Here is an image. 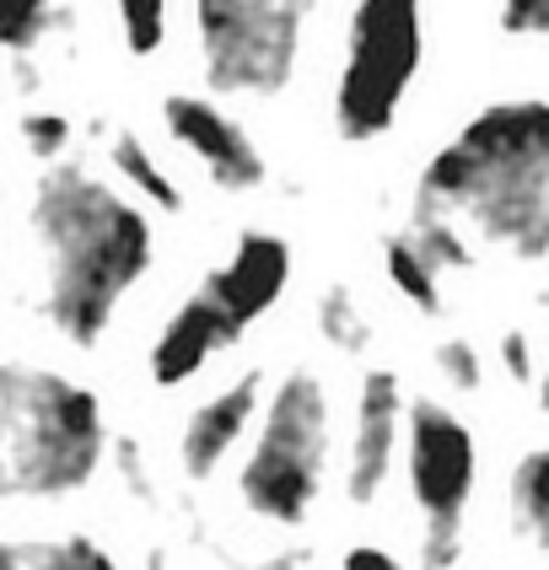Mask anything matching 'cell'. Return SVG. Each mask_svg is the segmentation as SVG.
<instances>
[{
    "label": "cell",
    "mask_w": 549,
    "mask_h": 570,
    "mask_svg": "<svg viewBox=\"0 0 549 570\" xmlns=\"http://www.w3.org/2000/svg\"><path fill=\"white\" fill-rule=\"evenodd\" d=\"M60 28V0H0V55L28 60Z\"/></svg>",
    "instance_id": "18"
},
{
    "label": "cell",
    "mask_w": 549,
    "mask_h": 570,
    "mask_svg": "<svg viewBox=\"0 0 549 570\" xmlns=\"http://www.w3.org/2000/svg\"><path fill=\"white\" fill-rule=\"evenodd\" d=\"M108 178L129 194V199H140L146 210H157V216H184L189 210V194L178 184V173L167 167L157 146L140 135V129L119 125L108 135Z\"/></svg>",
    "instance_id": "13"
},
{
    "label": "cell",
    "mask_w": 549,
    "mask_h": 570,
    "mask_svg": "<svg viewBox=\"0 0 549 570\" xmlns=\"http://www.w3.org/2000/svg\"><path fill=\"white\" fill-rule=\"evenodd\" d=\"M404 382L393 366H366L351 393V431H345V463H340V490L351 507H378L388 479L399 469L404 446Z\"/></svg>",
    "instance_id": "9"
},
{
    "label": "cell",
    "mask_w": 549,
    "mask_h": 570,
    "mask_svg": "<svg viewBox=\"0 0 549 570\" xmlns=\"http://www.w3.org/2000/svg\"><path fill=\"white\" fill-rule=\"evenodd\" d=\"M415 205L517 264L549 258V97H496L425 157Z\"/></svg>",
    "instance_id": "2"
},
{
    "label": "cell",
    "mask_w": 549,
    "mask_h": 570,
    "mask_svg": "<svg viewBox=\"0 0 549 570\" xmlns=\"http://www.w3.org/2000/svg\"><path fill=\"white\" fill-rule=\"evenodd\" d=\"M399 463L420 517V570H452L463 560V522L480 484V436L442 399H410Z\"/></svg>",
    "instance_id": "7"
},
{
    "label": "cell",
    "mask_w": 549,
    "mask_h": 570,
    "mask_svg": "<svg viewBox=\"0 0 549 570\" xmlns=\"http://www.w3.org/2000/svg\"><path fill=\"white\" fill-rule=\"evenodd\" d=\"M28 570H125V566L92 533H55V539H28Z\"/></svg>",
    "instance_id": "20"
},
{
    "label": "cell",
    "mask_w": 549,
    "mask_h": 570,
    "mask_svg": "<svg viewBox=\"0 0 549 570\" xmlns=\"http://www.w3.org/2000/svg\"><path fill=\"white\" fill-rule=\"evenodd\" d=\"M431 366H437V377L448 382L452 393H480L484 387V355H480V345H474L469 334H448V340H437Z\"/></svg>",
    "instance_id": "22"
},
{
    "label": "cell",
    "mask_w": 549,
    "mask_h": 570,
    "mask_svg": "<svg viewBox=\"0 0 549 570\" xmlns=\"http://www.w3.org/2000/svg\"><path fill=\"white\" fill-rule=\"evenodd\" d=\"M334 463V393L318 366L269 377L248 452L237 463V501L269 528H302L318 507Z\"/></svg>",
    "instance_id": "4"
},
{
    "label": "cell",
    "mask_w": 549,
    "mask_h": 570,
    "mask_svg": "<svg viewBox=\"0 0 549 570\" xmlns=\"http://www.w3.org/2000/svg\"><path fill=\"white\" fill-rule=\"evenodd\" d=\"M108 463V404L55 361L0 355V507L87 495Z\"/></svg>",
    "instance_id": "3"
},
{
    "label": "cell",
    "mask_w": 549,
    "mask_h": 570,
    "mask_svg": "<svg viewBox=\"0 0 549 570\" xmlns=\"http://www.w3.org/2000/svg\"><path fill=\"white\" fill-rule=\"evenodd\" d=\"M313 323H318V340L329 350H340V355H361V350L372 345V317L361 313V302H355L351 285H329L318 296V313H313Z\"/></svg>",
    "instance_id": "17"
},
{
    "label": "cell",
    "mask_w": 549,
    "mask_h": 570,
    "mask_svg": "<svg viewBox=\"0 0 549 570\" xmlns=\"http://www.w3.org/2000/svg\"><path fill=\"white\" fill-rule=\"evenodd\" d=\"M425 65V0H351L329 81V129L340 146L393 135Z\"/></svg>",
    "instance_id": "6"
},
{
    "label": "cell",
    "mask_w": 549,
    "mask_h": 570,
    "mask_svg": "<svg viewBox=\"0 0 549 570\" xmlns=\"http://www.w3.org/2000/svg\"><path fill=\"white\" fill-rule=\"evenodd\" d=\"M410 237H415V248L442 275H463V269H474V248H469V232L458 222H448V216H437V210H420V205H410V226H404Z\"/></svg>",
    "instance_id": "19"
},
{
    "label": "cell",
    "mask_w": 549,
    "mask_h": 570,
    "mask_svg": "<svg viewBox=\"0 0 549 570\" xmlns=\"http://www.w3.org/2000/svg\"><path fill=\"white\" fill-rule=\"evenodd\" d=\"M0 570H28V539H6L0 533Z\"/></svg>",
    "instance_id": "26"
},
{
    "label": "cell",
    "mask_w": 549,
    "mask_h": 570,
    "mask_svg": "<svg viewBox=\"0 0 549 570\" xmlns=\"http://www.w3.org/2000/svg\"><path fill=\"white\" fill-rule=\"evenodd\" d=\"M507 501H512L517 533L528 543H539V549H549V446H528L512 463Z\"/></svg>",
    "instance_id": "15"
},
{
    "label": "cell",
    "mask_w": 549,
    "mask_h": 570,
    "mask_svg": "<svg viewBox=\"0 0 549 570\" xmlns=\"http://www.w3.org/2000/svg\"><path fill=\"white\" fill-rule=\"evenodd\" d=\"M264 387H269V372L258 366H243L237 377H226L222 387H210L205 399H194L184 425H178V469L189 484H205L226 469V458L248 442L258 420V404H264Z\"/></svg>",
    "instance_id": "12"
},
{
    "label": "cell",
    "mask_w": 549,
    "mask_h": 570,
    "mask_svg": "<svg viewBox=\"0 0 549 570\" xmlns=\"http://www.w3.org/2000/svg\"><path fill=\"white\" fill-rule=\"evenodd\" d=\"M0 275H6V199H0Z\"/></svg>",
    "instance_id": "28"
},
{
    "label": "cell",
    "mask_w": 549,
    "mask_h": 570,
    "mask_svg": "<svg viewBox=\"0 0 549 570\" xmlns=\"http://www.w3.org/2000/svg\"><path fill=\"white\" fill-rule=\"evenodd\" d=\"M496 355H501V372L512 382H522V387H528L533 372H539V366H533V340H528V328H507V334L496 340Z\"/></svg>",
    "instance_id": "24"
},
{
    "label": "cell",
    "mask_w": 549,
    "mask_h": 570,
    "mask_svg": "<svg viewBox=\"0 0 549 570\" xmlns=\"http://www.w3.org/2000/svg\"><path fill=\"white\" fill-rule=\"evenodd\" d=\"M17 140H22V151L38 167H49V161L70 157L76 125H70V114H60V108H28V114H17Z\"/></svg>",
    "instance_id": "21"
},
{
    "label": "cell",
    "mask_w": 549,
    "mask_h": 570,
    "mask_svg": "<svg viewBox=\"0 0 549 570\" xmlns=\"http://www.w3.org/2000/svg\"><path fill=\"white\" fill-rule=\"evenodd\" d=\"M378 258H383V281L393 285V296H399L404 307H415L420 317H442V307H448L442 269L420 254L410 232H393V237H383Z\"/></svg>",
    "instance_id": "14"
},
{
    "label": "cell",
    "mask_w": 549,
    "mask_h": 570,
    "mask_svg": "<svg viewBox=\"0 0 549 570\" xmlns=\"http://www.w3.org/2000/svg\"><path fill=\"white\" fill-rule=\"evenodd\" d=\"M323 0H189L194 60L222 102H281L307 65Z\"/></svg>",
    "instance_id": "5"
},
{
    "label": "cell",
    "mask_w": 549,
    "mask_h": 570,
    "mask_svg": "<svg viewBox=\"0 0 549 570\" xmlns=\"http://www.w3.org/2000/svg\"><path fill=\"white\" fill-rule=\"evenodd\" d=\"M539 410L549 420V355H545V366H539Z\"/></svg>",
    "instance_id": "27"
},
{
    "label": "cell",
    "mask_w": 549,
    "mask_h": 570,
    "mask_svg": "<svg viewBox=\"0 0 549 570\" xmlns=\"http://www.w3.org/2000/svg\"><path fill=\"white\" fill-rule=\"evenodd\" d=\"M32 248V313L70 350H102L129 296L157 269V216L102 167L65 157L38 167L22 199Z\"/></svg>",
    "instance_id": "1"
},
{
    "label": "cell",
    "mask_w": 549,
    "mask_h": 570,
    "mask_svg": "<svg viewBox=\"0 0 549 570\" xmlns=\"http://www.w3.org/2000/svg\"><path fill=\"white\" fill-rule=\"evenodd\" d=\"M291 275H296V248H291L286 232H275V226H243L232 237V248L199 275V291L248 340V328H258L264 317L286 302Z\"/></svg>",
    "instance_id": "10"
},
{
    "label": "cell",
    "mask_w": 549,
    "mask_h": 570,
    "mask_svg": "<svg viewBox=\"0 0 549 570\" xmlns=\"http://www.w3.org/2000/svg\"><path fill=\"white\" fill-rule=\"evenodd\" d=\"M243 345V334L226 323V313L194 285L184 291L167 313L157 317L151 340H146V382L157 393H184L205 377L226 350Z\"/></svg>",
    "instance_id": "11"
},
{
    "label": "cell",
    "mask_w": 549,
    "mask_h": 570,
    "mask_svg": "<svg viewBox=\"0 0 549 570\" xmlns=\"http://www.w3.org/2000/svg\"><path fill=\"white\" fill-rule=\"evenodd\" d=\"M340 570H410V566L393 549H383V543H351L340 554Z\"/></svg>",
    "instance_id": "25"
},
{
    "label": "cell",
    "mask_w": 549,
    "mask_h": 570,
    "mask_svg": "<svg viewBox=\"0 0 549 570\" xmlns=\"http://www.w3.org/2000/svg\"><path fill=\"white\" fill-rule=\"evenodd\" d=\"M157 125L167 146L205 173V184L226 199H248L269 184V157L222 97L210 92H167L157 102Z\"/></svg>",
    "instance_id": "8"
},
{
    "label": "cell",
    "mask_w": 549,
    "mask_h": 570,
    "mask_svg": "<svg viewBox=\"0 0 549 570\" xmlns=\"http://www.w3.org/2000/svg\"><path fill=\"white\" fill-rule=\"evenodd\" d=\"M496 22H501L507 38L549 43V0H501V6H496Z\"/></svg>",
    "instance_id": "23"
},
{
    "label": "cell",
    "mask_w": 549,
    "mask_h": 570,
    "mask_svg": "<svg viewBox=\"0 0 549 570\" xmlns=\"http://www.w3.org/2000/svg\"><path fill=\"white\" fill-rule=\"evenodd\" d=\"M129 60H157L173 32V0H102Z\"/></svg>",
    "instance_id": "16"
}]
</instances>
